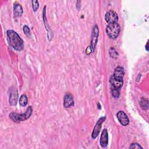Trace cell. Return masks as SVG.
<instances>
[{"label":"cell","instance_id":"obj_8","mask_svg":"<svg viewBox=\"0 0 149 149\" xmlns=\"http://www.w3.org/2000/svg\"><path fill=\"white\" fill-rule=\"evenodd\" d=\"M116 117L119 123L123 126H126L129 123V119L127 115L122 111H119L116 113Z\"/></svg>","mask_w":149,"mask_h":149},{"label":"cell","instance_id":"obj_15","mask_svg":"<svg viewBox=\"0 0 149 149\" xmlns=\"http://www.w3.org/2000/svg\"><path fill=\"white\" fill-rule=\"evenodd\" d=\"M140 105L142 109L144 110H147L148 108V101L145 98H141V101H140Z\"/></svg>","mask_w":149,"mask_h":149},{"label":"cell","instance_id":"obj_13","mask_svg":"<svg viewBox=\"0 0 149 149\" xmlns=\"http://www.w3.org/2000/svg\"><path fill=\"white\" fill-rule=\"evenodd\" d=\"M125 74V70L123 67L118 66L115 69L113 74L112 75L115 78L119 79H123Z\"/></svg>","mask_w":149,"mask_h":149},{"label":"cell","instance_id":"obj_5","mask_svg":"<svg viewBox=\"0 0 149 149\" xmlns=\"http://www.w3.org/2000/svg\"><path fill=\"white\" fill-rule=\"evenodd\" d=\"M18 100V92L14 87H11L9 89V102L11 105H16Z\"/></svg>","mask_w":149,"mask_h":149},{"label":"cell","instance_id":"obj_11","mask_svg":"<svg viewBox=\"0 0 149 149\" xmlns=\"http://www.w3.org/2000/svg\"><path fill=\"white\" fill-rule=\"evenodd\" d=\"M109 82L112 86V87L118 88V89H120L122 86H123V79H116L112 75L110 77L109 79Z\"/></svg>","mask_w":149,"mask_h":149},{"label":"cell","instance_id":"obj_20","mask_svg":"<svg viewBox=\"0 0 149 149\" xmlns=\"http://www.w3.org/2000/svg\"><path fill=\"white\" fill-rule=\"evenodd\" d=\"M130 148H137V149H142L143 147L140 145L138 143H132L131 145L130 146Z\"/></svg>","mask_w":149,"mask_h":149},{"label":"cell","instance_id":"obj_9","mask_svg":"<svg viewBox=\"0 0 149 149\" xmlns=\"http://www.w3.org/2000/svg\"><path fill=\"white\" fill-rule=\"evenodd\" d=\"M74 105V101L71 94L66 93L63 98V106L66 108H69Z\"/></svg>","mask_w":149,"mask_h":149},{"label":"cell","instance_id":"obj_3","mask_svg":"<svg viewBox=\"0 0 149 149\" xmlns=\"http://www.w3.org/2000/svg\"><path fill=\"white\" fill-rule=\"evenodd\" d=\"M120 30V25L118 23L108 24L106 27V33L111 39H115L119 36Z\"/></svg>","mask_w":149,"mask_h":149},{"label":"cell","instance_id":"obj_16","mask_svg":"<svg viewBox=\"0 0 149 149\" xmlns=\"http://www.w3.org/2000/svg\"><path fill=\"white\" fill-rule=\"evenodd\" d=\"M119 89H118V88H114L113 87H112V88H111V93H112V95L113 98H118L119 97Z\"/></svg>","mask_w":149,"mask_h":149},{"label":"cell","instance_id":"obj_14","mask_svg":"<svg viewBox=\"0 0 149 149\" xmlns=\"http://www.w3.org/2000/svg\"><path fill=\"white\" fill-rule=\"evenodd\" d=\"M28 99L27 97L25 94H23L19 98V104L22 107H25L27 104Z\"/></svg>","mask_w":149,"mask_h":149},{"label":"cell","instance_id":"obj_22","mask_svg":"<svg viewBox=\"0 0 149 149\" xmlns=\"http://www.w3.org/2000/svg\"><path fill=\"white\" fill-rule=\"evenodd\" d=\"M146 50H147V51L148 50V42L147 43V44H146Z\"/></svg>","mask_w":149,"mask_h":149},{"label":"cell","instance_id":"obj_6","mask_svg":"<svg viewBox=\"0 0 149 149\" xmlns=\"http://www.w3.org/2000/svg\"><path fill=\"white\" fill-rule=\"evenodd\" d=\"M98 32H99L98 27L97 24H95L92 30L91 39V47L93 51H94L95 46L97 45L98 36Z\"/></svg>","mask_w":149,"mask_h":149},{"label":"cell","instance_id":"obj_21","mask_svg":"<svg viewBox=\"0 0 149 149\" xmlns=\"http://www.w3.org/2000/svg\"><path fill=\"white\" fill-rule=\"evenodd\" d=\"M92 51H93V50H92V48H91V46H88V47H87V48L86 49V54L87 55H89V54H91V52Z\"/></svg>","mask_w":149,"mask_h":149},{"label":"cell","instance_id":"obj_17","mask_svg":"<svg viewBox=\"0 0 149 149\" xmlns=\"http://www.w3.org/2000/svg\"><path fill=\"white\" fill-rule=\"evenodd\" d=\"M109 53L110 56L113 58H116L118 56V53L116 51V49L114 48H110L109 50Z\"/></svg>","mask_w":149,"mask_h":149},{"label":"cell","instance_id":"obj_12","mask_svg":"<svg viewBox=\"0 0 149 149\" xmlns=\"http://www.w3.org/2000/svg\"><path fill=\"white\" fill-rule=\"evenodd\" d=\"M23 13L22 5L18 3L13 4V15L15 17H20Z\"/></svg>","mask_w":149,"mask_h":149},{"label":"cell","instance_id":"obj_7","mask_svg":"<svg viewBox=\"0 0 149 149\" xmlns=\"http://www.w3.org/2000/svg\"><path fill=\"white\" fill-rule=\"evenodd\" d=\"M105 120V116H102L101 117L98 121L97 122L94 128L93 129V131L92 132V134H91V137L93 139H95L97 138V137L98 136V135L100 133V132L101 130V125L102 123L104 122V121Z\"/></svg>","mask_w":149,"mask_h":149},{"label":"cell","instance_id":"obj_4","mask_svg":"<svg viewBox=\"0 0 149 149\" xmlns=\"http://www.w3.org/2000/svg\"><path fill=\"white\" fill-rule=\"evenodd\" d=\"M118 14L112 10L107 12L105 15V19L108 24L118 23Z\"/></svg>","mask_w":149,"mask_h":149},{"label":"cell","instance_id":"obj_18","mask_svg":"<svg viewBox=\"0 0 149 149\" xmlns=\"http://www.w3.org/2000/svg\"><path fill=\"white\" fill-rule=\"evenodd\" d=\"M23 32H24V34L27 37H30L31 36V31H30V30L29 27L27 26L24 25L23 27Z\"/></svg>","mask_w":149,"mask_h":149},{"label":"cell","instance_id":"obj_10","mask_svg":"<svg viewBox=\"0 0 149 149\" xmlns=\"http://www.w3.org/2000/svg\"><path fill=\"white\" fill-rule=\"evenodd\" d=\"M100 145L102 147H106L108 143V133L107 129H104L101 133V135L100 137Z\"/></svg>","mask_w":149,"mask_h":149},{"label":"cell","instance_id":"obj_19","mask_svg":"<svg viewBox=\"0 0 149 149\" xmlns=\"http://www.w3.org/2000/svg\"><path fill=\"white\" fill-rule=\"evenodd\" d=\"M32 8L34 12H36L39 8V2L38 1H31Z\"/></svg>","mask_w":149,"mask_h":149},{"label":"cell","instance_id":"obj_2","mask_svg":"<svg viewBox=\"0 0 149 149\" xmlns=\"http://www.w3.org/2000/svg\"><path fill=\"white\" fill-rule=\"evenodd\" d=\"M33 112V108L31 106H29L26 109V112L24 113L18 114L16 112H11L9 114L10 119L15 122H20L22 121H24L30 118Z\"/></svg>","mask_w":149,"mask_h":149},{"label":"cell","instance_id":"obj_1","mask_svg":"<svg viewBox=\"0 0 149 149\" xmlns=\"http://www.w3.org/2000/svg\"><path fill=\"white\" fill-rule=\"evenodd\" d=\"M8 41L9 45L17 51H20L24 48V43L19 34L13 30H8L6 31Z\"/></svg>","mask_w":149,"mask_h":149}]
</instances>
